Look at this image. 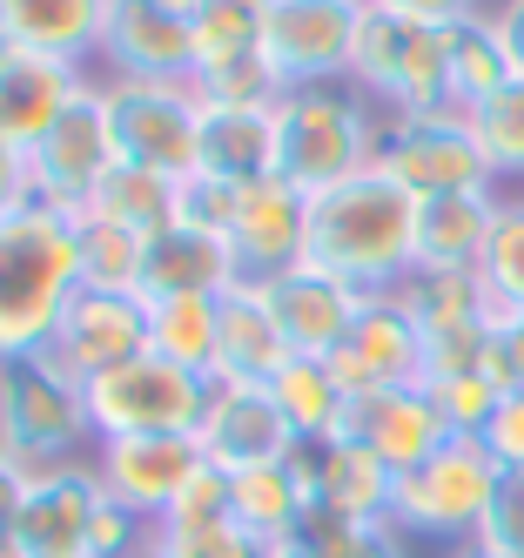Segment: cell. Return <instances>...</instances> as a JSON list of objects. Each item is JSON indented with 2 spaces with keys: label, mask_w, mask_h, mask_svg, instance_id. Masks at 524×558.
<instances>
[{
  "label": "cell",
  "mask_w": 524,
  "mask_h": 558,
  "mask_svg": "<svg viewBox=\"0 0 524 558\" xmlns=\"http://www.w3.org/2000/svg\"><path fill=\"white\" fill-rule=\"evenodd\" d=\"M142 558H155V545H148V551H142Z\"/></svg>",
  "instance_id": "obj_53"
},
{
  "label": "cell",
  "mask_w": 524,
  "mask_h": 558,
  "mask_svg": "<svg viewBox=\"0 0 524 558\" xmlns=\"http://www.w3.org/2000/svg\"><path fill=\"white\" fill-rule=\"evenodd\" d=\"M256 296H263V310L276 316L282 343H290L296 356H330V350L350 337L356 310H363V290L337 283V276H322V269H309V263L263 276Z\"/></svg>",
  "instance_id": "obj_19"
},
{
  "label": "cell",
  "mask_w": 524,
  "mask_h": 558,
  "mask_svg": "<svg viewBox=\"0 0 524 558\" xmlns=\"http://www.w3.org/2000/svg\"><path fill=\"white\" fill-rule=\"evenodd\" d=\"M370 8H390L403 21H424V27H458L471 14H484L491 0H370Z\"/></svg>",
  "instance_id": "obj_47"
},
{
  "label": "cell",
  "mask_w": 524,
  "mask_h": 558,
  "mask_svg": "<svg viewBox=\"0 0 524 558\" xmlns=\"http://www.w3.org/2000/svg\"><path fill=\"white\" fill-rule=\"evenodd\" d=\"M458 558H477V551H458Z\"/></svg>",
  "instance_id": "obj_54"
},
{
  "label": "cell",
  "mask_w": 524,
  "mask_h": 558,
  "mask_svg": "<svg viewBox=\"0 0 524 558\" xmlns=\"http://www.w3.org/2000/svg\"><path fill=\"white\" fill-rule=\"evenodd\" d=\"M74 263H81V290L135 296V283H142V235L114 229L101 216H74Z\"/></svg>",
  "instance_id": "obj_35"
},
{
  "label": "cell",
  "mask_w": 524,
  "mask_h": 558,
  "mask_svg": "<svg viewBox=\"0 0 524 558\" xmlns=\"http://www.w3.org/2000/svg\"><path fill=\"white\" fill-rule=\"evenodd\" d=\"M114 162L121 155H114V129H108V95H101V74H88V88L61 108V122L27 148L34 203L61 209V216H81Z\"/></svg>",
  "instance_id": "obj_9"
},
{
  "label": "cell",
  "mask_w": 524,
  "mask_h": 558,
  "mask_svg": "<svg viewBox=\"0 0 524 558\" xmlns=\"http://www.w3.org/2000/svg\"><path fill=\"white\" fill-rule=\"evenodd\" d=\"M235 195H242V189H229V182H216V175L188 169V175H182L175 222H195V229H216V235H229V222H235Z\"/></svg>",
  "instance_id": "obj_44"
},
{
  "label": "cell",
  "mask_w": 524,
  "mask_h": 558,
  "mask_svg": "<svg viewBox=\"0 0 524 558\" xmlns=\"http://www.w3.org/2000/svg\"><path fill=\"white\" fill-rule=\"evenodd\" d=\"M108 95V129L114 155L161 175L195 169V135H202V95L195 82H101Z\"/></svg>",
  "instance_id": "obj_10"
},
{
  "label": "cell",
  "mask_w": 524,
  "mask_h": 558,
  "mask_svg": "<svg viewBox=\"0 0 524 558\" xmlns=\"http://www.w3.org/2000/svg\"><path fill=\"white\" fill-rule=\"evenodd\" d=\"M471 135L484 148V162H491L498 189H524V74L471 108Z\"/></svg>",
  "instance_id": "obj_36"
},
{
  "label": "cell",
  "mask_w": 524,
  "mask_h": 558,
  "mask_svg": "<svg viewBox=\"0 0 524 558\" xmlns=\"http://www.w3.org/2000/svg\"><path fill=\"white\" fill-rule=\"evenodd\" d=\"M491 27H498V41H504V54H511V68L524 74V0H491Z\"/></svg>",
  "instance_id": "obj_49"
},
{
  "label": "cell",
  "mask_w": 524,
  "mask_h": 558,
  "mask_svg": "<svg viewBox=\"0 0 524 558\" xmlns=\"http://www.w3.org/2000/svg\"><path fill=\"white\" fill-rule=\"evenodd\" d=\"M263 14H269V0H195V8H188L195 74L256 54V48H263Z\"/></svg>",
  "instance_id": "obj_34"
},
{
  "label": "cell",
  "mask_w": 524,
  "mask_h": 558,
  "mask_svg": "<svg viewBox=\"0 0 524 558\" xmlns=\"http://www.w3.org/2000/svg\"><path fill=\"white\" fill-rule=\"evenodd\" d=\"M101 471L95 451L74 458L61 477L21 492V511L8 525V545L0 558H88V532H95V511H101Z\"/></svg>",
  "instance_id": "obj_13"
},
{
  "label": "cell",
  "mask_w": 524,
  "mask_h": 558,
  "mask_svg": "<svg viewBox=\"0 0 524 558\" xmlns=\"http://www.w3.org/2000/svg\"><path fill=\"white\" fill-rule=\"evenodd\" d=\"M377 142H383V108L350 82L276 95V175L303 195H322L377 169Z\"/></svg>",
  "instance_id": "obj_2"
},
{
  "label": "cell",
  "mask_w": 524,
  "mask_h": 558,
  "mask_svg": "<svg viewBox=\"0 0 524 558\" xmlns=\"http://www.w3.org/2000/svg\"><path fill=\"white\" fill-rule=\"evenodd\" d=\"M498 492V464L477 437H451L437 458H424L417 471L397 477V505H390V525L403 538H430V545H471L484 505Z\"/></svg>",
  "instance_id": "obj_5"
},
{
  "label": "cell",
  "mask_w": 524,
  "mask_h": 558,
  "mask_svg": "<svg viewBox=\"0 0 524 558\" xmlns=\"http://www.w3.org/2000/svg\"><path fill=\"white\" fill-rule=\"evenodd\" d=\"M235 283H249L229 250V235L195 229V222H169L161 235L142 243V303H175V296H229Z\"/></svg>",
  "instance_id": "obj_20"
},
{
  "label": "cell",
  "mask_w": 524,
  "mask_h": 558,
  "mask_svg": "<svg viewBox=\"0 0 524 558\" xmlns=\"http://www.w3.org/2000/svg\"><path fill=\"white\" fill-rule=\"evenodd\" d=\"M74 290H81L74 216L40 203L21 216H0V356L48 350Z\"/></svg>",
  "instance_id": "obj_3"
},
{
  "label": "cell",
  "mask_w": 524,
  "mask_h": 558,
  "mask_svg": "<svg viewBox=\"0 0 524 558\" xmlns=\"http://www.w3.org/2000/svg\"><path fill=\"white\" fill-rule=\"evenodd\" d=\"M81 88H88V68H68V61H48V54H27V48L0 41V142L27 155L61 122V108Z\"/></svg>",
  "instance_id": "obj_22"
},
{
  "label": "cell",
  "mask_w": 524,
  "mask_h": 558,
  "mask_svg": "<svg viewBox=\"0 0 524 558\" xmlns=\"http://www.w3.org/2000/svg\"><path fill=\"white\" fill-rule=\"evenodd\" d=\"M263 545L229 518V525H195V532H161L155 525V558H256Z\"/></svg>",
  "instance_id": "obj_43"
},
{
  "label": "cell",
  "mask_w": 524,
  "mask_h": 558,
  "mask_svg": "<svg viewBox=\"0 0 524 558\" xmlns=\"http://www.w3.org/2000/svg\"><path fill=\"white\" fill-rule=\"evenodd\" d=\"M95 471H101V492L114 505H129L135 518H155L175 505V492L202 471V445L188 430H155V437H108L95 445Z\"/></svg>",
  "instance_id": "obj_16"
},
{
  "label": "cell",
  "mask_w": 524,
  "mask_h": 558,
  "mask_svg": "<svg viewBox=\"0 0 524 558\" xmlns=\"http://www.w3.org/2000/svg\"><path fill=\"white\" fill-rule=\"evenodd\" d=\"M430 397H437V411H443V424H451V437H477L484 424H491V411H498V384L491 377H437V384H424Z\"/></svg>",
  "instance_id": "obj_42"
},
{
  "label": "cell",
  "mask_w": 524,
  "mask_h": 558,
  "mask_svg": "<svg viewBox=\"0 0 524 558\" xmlns=\"http://www.w3.org/2000/svg\"><path fill=\"white\" fill-rule=\"evenodd\" d=\"M34 209V175H27V155L0 142V216H21Z\"/></svg>",
  "instance_id": "obj_48"
},
{
  "label": "cell",
  "mask_w": 524,
  "mask_h": 558,
  "mask_svg": "<svg viewBox=\"0 0 524 558\" xmlns=\"http://www.w3.org/2000/svg\"><path fill=\"white\" fill-rule=\"evenodd\" d=\"M256 558H296V545H263Z\"/></svg>",
  "instance_id": "obj_51"
},
{
  "label": "cell",
  "mask_w": 524,
  "mask_h": 558,
  "mask_svg": "<svg viewBox=\"0 0 524 558\" xmlns=\"http://www.w3.org/2000/svg\"><path fill=\"white\" fill-rule=\"evenodd\" d=\"M477 276H484V290H491V316L524 310V189H498V222H491Z\"/></svg>",
  "instance_id": "obj_37"
},
{
  "label": "cell",
  "mask_w": 524,
  "mask_h": 558,
  "mask_svg": "<svg viewBox=\"0 0 524 558\" xmlns=\"http://www.w3.org/2000/svg\"><path fill=\"white\" fill-rule=\"evenodd\" d=\"M155 8H169V14H188V8H195V0H155Z\"/></svg>",
  "instance_id": "obj_52"
},
{
  "label": "cell",
  "mask_w": 524,
  "mask_h": 558,
  "mask_svg": "<svg viewBox=\"0 0 524 558\" xmlns=\"http://www.w3.org/2000/svg\"><path fill=\"white\" fill-rule=\"evenodd\" d=\"M148 350V303L142 296H108V290H74L61 324L48 337V356L88 390L95 377H108L114 364Z\"/></svg>",
  "instance_id": "obj_14"
},
{
  "label": "cell",
  "mask_w": 524,
  "mask_h": 558,
  "mask_svg": "<svg viewBox=\"0 0 524 558\" xmlns=\"http://www.w3.org/2000/svg\"><path fill=\"white\" fill-rule=\"evenodd\" d=\"M195 95H202V101H222V108H276L282 82L269 74L263 54H242V61H229V68H202V74H195Z\"/></svg>",
  "instance_id": "obj_40"
},
{
  "label": "cell",
  "mask_w": 524,
  "mask_h": 558,
  "mask_svg": "<svg viewBox=\"0 0 524 558\" xmlns=\"http://www.w3.org/2000/svg\"><path fill=\"white\" fill-rule=\"evenodd\" d=\"M209 384L216 377H195L169 364V356L142 350L88 384V430H95V445H108V437H155V430L195 437L202 411H209Z\"/></svg>",
  "instance_id": "obj_6"
},
{
  "label": "cell",
  "mask_w": 524,
  "mask_h": 558,
  "mask_svg": "<svg viewBox=\"0 0 524 558\" xmlns=\"http://www.w3.org/2000/svg\"><path fill=\"white\" fill-rule=\"evenodd\" d=\"M95 68L101 82H195L188 14H169L155 0H108Z\"/></svg>",
  "instance_id": "obj_15"
},
{
  "label": "cell",
  "mask_w": 524,
  "mask_h": 558,
  "mask_svg": "<svg viewBox=\"0 0 524 558\" xmlns=\"http://www.w3.org/2000/svg\"><path fill=\"white\" fill-rule=\"evenodd\" d=\"M477 558H524V471H498V492L484 505L471 545Z\"/></svg>",
  "instance_id": "obj_39"
},
{
  "label": "cell",
  "mask_w": 524,
  "mask_h": 558,
  "mask_svg": "<svg viewBox=\"0 0 524 558\" xmlns=\"http://www.w3.org/2000/svg\"><path fill=\"white\" fill-rule=\"evenodd\" d=\"M195 445L222 471H249V464H276L303 451L290 417L276 411L269 384H209V411L195 424Z\"/></svg>",
  "instance_id": "obj_18"
},
{
  "label": "cell",
  "mask_w": 524,
  "mask_h": 558,
  "mask_svg": "<svg viewBox=\"0 0 524 558\" xmlns=\"http://www.w3.org/2000/svg\"><path fill=\"white\" fill-rule=\"evenodd\" d=\"M363 27V0H269L263 14V61L282 88L350 82V48Z\"/></svg>",
  "instance_id": "obj_11"
},
{
  "label": "cell",
  "mask_w": 524,
  "mask_h": 558,
  "mask_svg": "<svg viewBox=\"0 0 524 558\" xmlns=\"http://www.w3.org/2000/svg\"><path fill=\"white\" fill-rule=\"evenodd\" d=\"M322 364L337 371V384L350 397L390 390V384H424V324L403 310L397 290H377V296H363L350 337L322 356Z\"/></svg>",
  "instance_id": "obj_12"
},
{
  "label": "cell",
  "mask_w": 524,
  "mask_h": 558,
  "mask_svg": "<svg viewBox=\"0 0 524 558\" xmlns=\"http://www.w3.org/2000/svg\"><path fill=\"white\" fill-rule=\"evenodd\" d=\"M504 82H517V68H511V54H504V41H498L491 14L458 21V27H451V101L471 114L477 101H491Z\"/></svg>",
  "instance_id": "obj_33"
},
{
  "label": "cell",
  "mask_w": 524,
  "mask_h": 558,
  "mask_svg": "<svg viewBox=\"0 0 524 558\" xmlns=\"http://www.w3.org/2000/svg\"><path fill=\"white\" fill-rule=\"evenodd\" d=\"M303 471H309L316 511L350 518V525H390L397 471L377 451L350 445V437H330V445H303Z\"/></svg>",
  "instance_id": "obj_23"
},
{
  "label": "cell",
  "mask_w": 524,
  "mask_h": 558,
  "mask_svg": "<svg viewBox=\"0 0 524 558\" xmlns=\"http://www.w3.org/2000/svg\"><path fill=\"white\" fill-rule=\"evenodd\" d=\"M296 558H411V538L397 525H350V518L309 511V525L296 532Z\"/></svg>",
  "instance_id": "obj_38"
},
{
  "label": "cell",
  "mask_w": 524,
  "mask_h": 558,
  "mask_svg": "<svg viewBox=\"0 0 524 558\" xmlns=\"http://www.w3.org/2000/svg\"><path fill=\"white\" fill-rule=\"evenodd\" d=\"M290 343H282L276 316L263 310L256 283H235L222 296V337H216V384H269L282 364H290Z\"/></svg>",
  "instance_id": "obj_27"
},
{
  "label": "cell",
  "mask_w": 524,
  "mask_h": 558,
  "mask_svg": "<svg viewBox=\"0 0 524 558\" xmlns=\"http://www.w3.org/2000/svg\"><path fill=\"white\" fill-rule=\"evenodd\" d=\"M498 222V189L417 203V269H477Z\"/></svg>",
  "instance_id": "obj_28"
},
{
  "label": "cell",
  "mask_w": 524,
  "mask_h": 558,
  "mask_svg": "<svg viewBox=\"0 0 524 558\" xmlns=\"http://www.w3.org/2000/svg\"><path fill=\"white\" fill-rule=\"evenodd\" d=\"M101 27H108V0H0V41L68 68H95Z\"/></svg>",
  "instance_id": "obj_25"
},
{
  "label": "cell",
  "mask_w": 524,
  "mask_h": 558,
  "mask_svg": "<svg viewBox=\"0 0 524 558\" xmlns=\"http://www.w3.org/2000/svg\"><path fill=\"white\" fill-rule=\"evenodd\" d=\"M216 337H222V296L148 303V350L169 356V364L209 377V371H216Z\"/></svg>",
  "instance_id": "obj_31"
},
{
  "label": "cell",
  "mask_w": 524,
  "mask_h": 558,
  "mask_svg": "<svg viewBox=\"0 0 524 558\" xmlns=\"http://www.w3.org/2000/svg\"><path fill=\"white\" fill-rule=\"evenodd\" d=\"M491 377L498 390H524V310L491 316Z\"/></svg>",
  "instance_id": "obj_46"
},
{
  "label": "cell",
  "mask_w": 524,
  "mask_h": 558,
  "mask_svg": "<svg viewBox=\"0 0 524 558\" xmlns=\"http://www.w3.org/2000/svg\"><path fill=\"white\" fill-rule=\"evenodd\" d=\"M175 203H182V175H161V169H142V162H114L81 216H101V222H114V229H129V235L148 243V235H161L175 222Z\"/></svg>",
  "instance_id": "obj_29"
},
{
  "label": "cell",
  "mask_w": 524,
  "mask_h": 558,
  "mask_svg": "<svg viewBox=\"0 0 524 558\" xmlns=\"http://www.w3.org/2000/svg\"><path fill=\"white\" fill-rule=\"evenodd\" d=\"M303 263L363 296L397 290L417 269V195L390 182L383 169H363L337 189L309 195Z\"/></svg>",
  "instance_id": "obj_1"
},
{
  "label": "cell",
  "mask_w": 524,
  "mask_h": 558,
  "mask_svg": "<svg viewBox=\"0 0 524 558\" xmlns=\"http://www.w3.org/2000/svg\"><path fill=\"white\" fill-rule=\"evenodd\" d=\"M14 511H21V477L8 471V458H0V545H8V525H14Z\"/></svg>",
  "instance_id": "obj_50"
},
{
  "label": "cell",
  "mask_w": 524,
  "mask_h": 558,
  "mask_svg": "<svg viewBox=\"0 0 524 558\" xmlns=\"http://www.w3.org/2000/svg\"><path fill=\"white\" fill-rule=\"evenodd\" d=\"M0 451H54L88 458V390H81L48 350L0 356Z\"/></svg>",
  "instance_id": "obj_7"
},
{
  "label": "cell",
  "mask_w": 524,
  "mask_h": 558,
  "mask_svg": "<svg viewBox=\"0 0 524 558\" xmlns=\"http://www.w3.org/2000/svg\"><path fill=\"white\" fill-rule=\"evenodd\" d=\"M350 88H363L383 114H437L451 101V27L403 21L363 0V27L350 48Z\"/></svg>",
  "instance_id": "obj_4"
},
{
  "label": "cell",
  "mask_w": 524,
  "mask_h": 558,
  "mask_svg": "<svg viewBox=\"0 0 524 558\" xmlns=\"http://www.w3.org/2000/svg\"><path fill=\"white\" fill-rule=\"evenodd\" d=\"M309 511H316V492H309L303 451L296 458H276V464L229 471V518L256 545H296V532L309 525Z\"/></svg>",
  "instance_id": "obj_24"
},
{
  "label": "cell",
  "mask_w": 524,
  "mask_h": 558,
  "mask_svg": "<svg viewBox=\"0 0 524 558\" xmlns=\"http://www.w3.org/2000/svg\"><path fill=\"white\" fill-rule=\"evenodd\" d=\"M269 397H276V411L290 417L296 445H330V437H343L350 390L337 384V371L322 364V356H290V364L269 377Z\"/></svg>",
  "instance_id": "obj_30"
},
{
  "label": "cell",
  "mask_w": 524,
  "mask_h": 558,
  "mask_svg": "<svg viewBox=\"0 0 524 558\" xmlns=\"http://www.w3.org/2000/svg\"><path fill=\"white\" fill-rule=\"evenodd\" d=\"M377 169L403 182L430 203V195H471V189H498L491 162L471 135L464 108H437V114H383V142H377Z\"/></svg>",
  "instance_id": "obj_8"
},
{
  "label": "cell",
  "mask_w": 524,
  "mask_h": 558,
  "mask_svg": "<svg viewBox=\"0 0 524 558\" xmlns=\"http://www.w3.org/2000/svg\"><path fill=\"white\" fill-rule=\"evenodd\" d=\"M343 437H350V445H363V451H377L403 477V471H417L424 458H437L443 445H451V424H443L437 397L424 384H390V390L350 397Z\"/></svg>",
  "instance_id": "obj_17"
},
{
  "label": "cell",
  "mask_w": 524,
  "mask_h": 558,
  "mask_svg": "<svg viewBox=\"0 0 524 558\" xmlns=\"http://www.w3.org/2000/svg\"><path fill=\"white\" fill-rule=\"evenodd\" d=\"M477 445L491 451L498 471H524V390L498 397V411H491V424L477 430Z\"/></svg>",
  "instance_id": "obj_45"
},
{
  "label": "cell",
  "mask_w": 524,
  "mask_h": 558,
  "mask_svg": "<svg viewBox=\"0 0 524 558\" xmlns=\"http://www.w3.org/2000/svg\"><path fill=\"white\" fill-rule=\"evenodd\" d=\"M161 532H195V525H229V471L202 458V471L175 492V505L155 518Z\"/></svg>",
  "instance_id": "obj_41"
},
{
  "label": "cell",
  "mask_w": 524,
  "mask_h": 558,
  "mask_svg": "<svg viewBox=\"0 0 524 558\" xmlns=\"http://www.w3.org/2000/svg\"><path fill=\"white\" fill-rule=\"evenodd\" d=\"M195 169L229 189H249L276 175V108H222L202 101V135H195Z\"/></svg>",
  "instance_id": "obj_26"
},
{
  "label": "cell",
  "mask_w": 524,
  "mask_h": 558,
  "mask_svg": "<svg viewBox=\"0 0 524 558\" xmlns=\"http://www.w3.org/2000/svg\"><path fill=\"white\" fill-rule=\"evenodd\" d=\"M403 310L424 330H458V324H491V290L477 269H411L397 283Z\"/></svg>",
  "instance_id": "obj_32"
},
{
  "label": "cell",
  "mask_w": 524,
  "mask_h": 558,
  "mask_svg": "<svg viewBox=\"0 0 524 558\" xmlns=\"http://www.w3.org/2000/svg\"><path fill=\"white\" fill-rule=\"evenodd\" d=\"M303 235H309V195L290 189L282 175L249 182L235 195L229 250H235V263H242L249 283H263V276H276V269H296L303 263Z\"/></svg>",
  "instance_id": "obj_21"
}]
</instances>
